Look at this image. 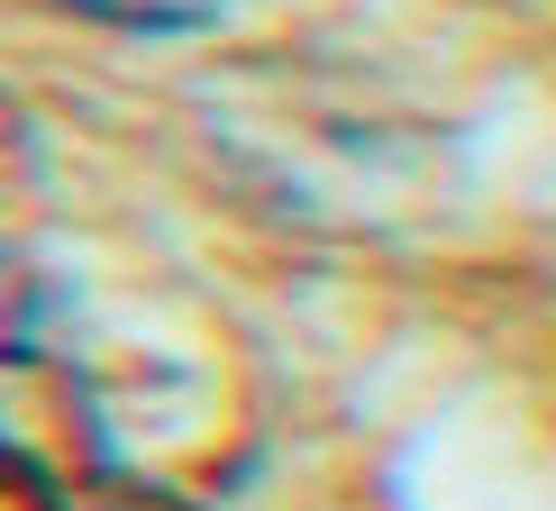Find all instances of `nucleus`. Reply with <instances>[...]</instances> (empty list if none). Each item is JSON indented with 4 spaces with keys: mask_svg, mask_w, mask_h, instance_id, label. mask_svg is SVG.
I'll use <instances>...</instances> for the list:
<instances>
[{
    "mask_svg": "<svg viewBox=\"0 0 556 511\" xmlns=\"http://www.w3.org/2000/svg\"><path fill=\"white\" fill-rule=\"evenodd\" d=\"M64 10L101 18V28H128V37H182V28H211L228 0H64Z\"/></svg>",
    "mask_w": 556,
    "mask_h": 511,
    "instance_id": "f257e3e1",
    "label": "nucleus"
}]
</instances>
